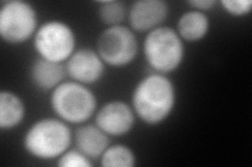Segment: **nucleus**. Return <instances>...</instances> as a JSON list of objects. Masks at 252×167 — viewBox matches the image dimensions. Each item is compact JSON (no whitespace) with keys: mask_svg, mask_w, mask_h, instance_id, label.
<instances>
[{"mask_svg":"<svg viewBox=\"0 0 252 167\" xmlns=\"http://www.w3.org/2000/svg\"><path fill=\"white\" fill-rule=\"evenodd\" d=\"M176 101V87L171 79L156 72L140 79L131 94L133 112L148 125L166 120L175 109Z\"/></svg>","mask_w":252,"mask_h":167,"instance_id":"1","label":"nucleus"},{"mask_svg":"<svg viewBox=\"0 0 252 167\" xmlns=\"http://www.w3.org/2000/svg\"><path fill=\"white\" fill-rule=\"evenodd\" d=\"M73 134L60 118H42L32 124L23 137V147L40 160L58 159L69 148Z\"/></svg>","mask_w":252,"mask_h":167,"instance_id":"2","label":"nucleus"},{"mask_svg":"<svg viewBox=\"0 0 252 167\" xmlns=\"http://www.w3.org/2000/svg\"><path fill=\"white\" fill-rule=\"evenodd\" d=\"M143 52L147 65L156 73L167 74L176 71L183 63L184 41L177 30L168 26H160L145 36Z\"/></svg>","mask_w":252,"mask_h":167,"instance_id":"3","label":"nucleus"},{"mask_svg":"<svg viewBox=\"0 0 252 167\" xmlns=\"http://www.w3.org/2000/svg\"><path fill=\"white\" fill-rule=\"evenodd\" d=\"M97 98L88 86L77 82H63L52 91L51 107L54 113L66 123L82 124L97 110Z\"/></svg>","mask_w":252,"mask_h":167,"instance_id":"4","label":"nucleus"},{"mask_svg":"<svg viewBox=\"0 0 252 167\" xmlns=\"http://www.w3.org/2000/svg\"><path fill=\"white\" fill-rule=\"evenodd\" d=\"M34 48L39 58L62 64L76 50L75 31L64 21H45L34 36Z\"/></svg>","mask_w":252,"mask_h":167,"instance_id":"5","label":"nucleus"},{"mask_svg":"<svg viewBox=\"0 0 252 167\" xmlns=\"http://www.w3.org/2000/svg\"><path fill=\"white\" fill-rule=\"evenodd\" d=\"M35 7L21 0L5 1L0 9V36L13 45L25 43L33 38L38 29Z\"/></svg>","mask_w":252,"mask_h":167,"instance_id":"6","label":"nucleus"},{"mask_svg":"<svg viewBox=\"0 0 252 167\" xmlns=\"http://www.w3.org/2000/svg\"><path fill=\"white\" fill-rule=\"evenodd\" d=\"M138 40L133 31L123 25L108 26L102 30L96 51L105 65L121 68L135 61L138 53Z\"/></svg>","mask_w":252,"mask_h":167,"instance_id":"7","label":"nucleus"},{"mask_svg":"<svg viewBox=\"0 0 252 167\" xmlns=\"http://www.w3.org/2000/svg\"><path fill=\"white\" fill-rule=\"evenodd\" d=\"M136 114L132 108L122 100L104 103L96 113L94 124L109 137H122L133 128Z\"/></svg>","mask_w":252,"mask_h":167,"instance_id":"8","label":"nucleus"},{"mask_svg":"<svg viewBox=\"0 0 252 167\" xmlns=\"http://www.w3.org/2000/svg\"><path fill=\"white\" fill-rule=\"evenodd\" d=\"M65 70L74 82L88 86L99 82L104 75L105 63L96 50L80 48L66 61Z\"/></svg>","mask_w":252,"mask_h":167,"instance_id":"9","label":"nucleus"},{"mask_svg":"<svg viewBox=\"0 0 252 167\" xmlns=\"http://www.w3.org/2000/svg\"><path fill=\"white\" fill-rule=\"evenodd\" d=\"M168 4L163 0H138L128 11V21L132 29L149 33L166 20Z\"/></svg>","mask_w":252,"mask_h":167,"instance_id":"10","label":"nucleus"},{"mask_svg":"<svg viewBox=\"0 0 252 167\" xmlns=\"http://www.w3.org/2000/svg\"><path fill=\"white\" fill-rule=\"evenodd\" d=\"M66 70L61 63L42 58L36 59L30 68V78L35 88L41 91H53L63 83Z\"/></svg>","mask_w":252,"mask_h":167,"instance_id":"11","label":"nucleus"},{"mask_svg":"<svg viewBox=\"0 0 252 167\" xmlns=\"http://www.w3.org/2000/svg\"><path fill=\"white\" fill-rule=\"evenodd\" d=\"M74 140L77 149L90 159H98L109 145V136L96 124H84L77 128Z\"/></svg>","mask_w":252,"mask_h":167,"instance_id":"12","label":"nucleus"},{"mask_svg":"<svg viewBox=\"0 0 252 167\" xmlns=\"http://www.w3.org/2000/svg\"><path fill=\"white\" fill-rule=\"evenodd\" d=\"M210 21L206 13L190 10L180 16L177 33L186 42H198L207 36Z\"/></svg>","mask_w":252,"mask_h":167,"instance_id":"13","label":"nucleus"},{"mask_svg":"<svg viewBox=\"0 0 252 167\" xmlns=\"http://www.w3.org/2000/svg\"><path fill=\"white\" fill-rule=\"evenodd\" d=\"M26 106L18 94L10 90L0 92V129L11 131L23 121Z\"/></svg>","mask_w":252,"mask_h":167,"instance_id":"14","label":"nucleus"},{"mask_svg":"<svg viewBox=\"0 0 252 167\" xmlns=\"http://www.w3.org/2000/svg\"><path fill=\"white\" fill-rule=\"evenodd\" d=\"M100 159L101 165L104 167H133L136 165L135 153L123 144L108 145Z\"/></svg>","mask_w":252,"mask_h":167,"instance_id":"15","label":"nucleus"},{"mask_svg":"<svg viewBox=\"0 0 252 167\" xmlns=\"http://www.w3.org/2000/svg\"><path fill=\"white\" fill-rule=\"evenodd\" d=\"M99 4V19L103 24L107 25V27L121 25L127 16V10L122 1L108 0V1H101Z\"/></svg>","mask_w":252,"mask_h":167,"instance_id":"16","label":"nucleus"},{"mask_svg":"<svg viewBox=\"0 0 252 167\" xmlns=\"http://www.w3.org/2000/svg\"><path fill=\"white\" fill-rule=\"evenodd\" d=\"M59 167H91V159L82 154L79 149H67L57 161Z\"/></svg>","mask_w":252,"mask_h":167,"instance_id":"17","label":"nucleus"},{"mask_svg":"<svg viewBox=\"0 0 252 167\" xmlns=\"http://www.w3.org/2000/svg\"><path fill=\"white\" fill-rule=\"evenodd\" d=\"M220 4L227 14L234 17L246 16L252 11V1L250 0H222Z\"/></svg>","mask_w":252,"mask_h":167,"instance_id":"18","label":"nucleus"},{"mask_svg":"<svg viewBox=\"0 0 252 167\" xmlns=\"http://www.w3.org/2000/svg\"><path fill=\"white\" fill-rule=\"evenodd\" d=\"M217 3L218 2L215 0H190V1H188V4L192 7V10L203 13L214 9Z\"/></svg>","mask_w":252,"mask_h":167,"instance_id":"19","label":"nucleus"}]
</instances>
